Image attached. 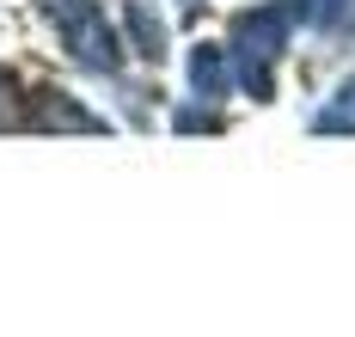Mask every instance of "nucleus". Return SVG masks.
I'll return each mask as SVG.
<instances>
[{
  "mask_svg": "<svg viewBox=\"0 0 355 337\" xmlns=\"http://www.w3.org/2000/svg\"><path fill=\"white\" fill-rule=\"evenodd\" d=\"M239 49H245V86L251 92H270L263 62L282 49V12H276V6H270V12H251L245 25H239Z\"/></svg>",
  "mask_w": 355,
  "mask_h": 337,
  "instance_id": "nucleus-1",
  "label": "nucleus"
},
{
  "mask_svg": "<svg viewBox=\"0 0 355 337\" xmlns=\"http://www.w3.org/2000/svg\"><path fill=\"white\" fill-rule=\"evenodd\" d=\"M313 129H331V135H355V80L324 105L319 116H313Z\"/></svg>",
  "mask_w": 355,
  "mask_h": 337,
  "instance_id": "nucleus-2",
  "label": "nucleus"
},
{
  "mask_svg": "<svg viewBox=\"0 0 355 337\" xmlns=\"http://www.w3.org/2000/svg\"><path fill=\"white\" fill-rule=\"evenodd\" d=\"M355 0H306V25H319V31H337L343 19H349Z\"/></svg>",
  "mask_w": 355,
  "mask_h": 337,
  "instance_id": "nucleus-3",
  "label": "nucleus"
}]
</instances>
